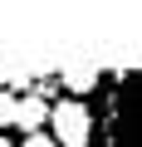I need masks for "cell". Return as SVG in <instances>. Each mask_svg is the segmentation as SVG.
I'll return each instance as SVG.
<instances>
[{"instance_id": "52a82bcc", "label": "cell", "mask_w": 142, "mask_h": 147, "mask_svg": "<svg viewBox=\"0 0 142 147\" xmlns=\"http://www.w3.org/2000/svg\"><path fill=\"white\" fill-rule=\"evenodd\" d=\"M0 147H15V142H10V137H0Z\"/></svg>"}, {"instance_id": "6da1fadb", "label": "cell", "mask_w": 142, "mask_h": 147, "mask_svg": "<svg viewBox=\"0 0 142 147\" xmlns=\"http://www.w3.org/2000/svg\"><path fill=\"white\" fill-rule=\"evenodd\" d=\"M98 147H142V69H108Z\"/></svg>"}, {"instance_id": "5b68a950", "label": "cell", "mask_w": 142, "mask_h": 147, "mask_svg": "<svg viewBox=\"0 0 142 147\" xmlns=\"http://www.w3.org/2000/svg\"><path fill=\"white\" fill-rule=\"evenodd\" d=\"M5 127H20V93L0 88V137H5Z\"/></svg>"}, {"instance_id": "277c9868", "label": "cell", "mask_w": 142, "mask_h": 147, "mask_svg": "<svg viewBox=\"0 0 142 147\" xmlns=\"http://www.w3.org/2000/svg\"><path fill=\"white\" fill-rule=\"evenodd\" d=\"M54 118V103L44 98V93H30V98H20V132L25 137H34V132H44V123Z\"/></svg>"}, {"instance_id": "8992f818", "label": "cell", "mask_w": 142, "mask_h": 147, "mask_svg": "<svg viewBox=\"0 0 142 147\" xmlns=\"http://www.w3.org/2000/svg\"><path fill=\"white\" fill-rule=\"evenodd\" d=\"M20 147H59V142H54V137H49V132H34V137H25V142H20Z\"/></svg>"}, {"instance_id": "3957f363", "label": "cell", "mask_w": 142, "mask_h": 147, "mask_svg": "<svg viewBox=\"0 0 142 147\" xmlns=\"http://www.w3.org/2000/svg\"><path fill=\"white\" fill-rule=\"evenodd\" d=\"M54 79H59V88L69 98H83V93H98L108 84V69H98V64H59Z\"/></svg>"}, {"instance_id": "7a4b0ae2", "label": "cell", "mask_w": 142, "mask_h": 147, "mask_svg": "<svg viewBox=\"0 0 142 147\" xmlns=\"http://www.w3.org/2000/svg\"><path fill=\"white\" fill-rule=\"evenodd\" d=\"M93 127H98V118H93V108H88L83 98H54L49 137H54L59 147H88V142H93Z\"/></svg>"}]
</instances>
